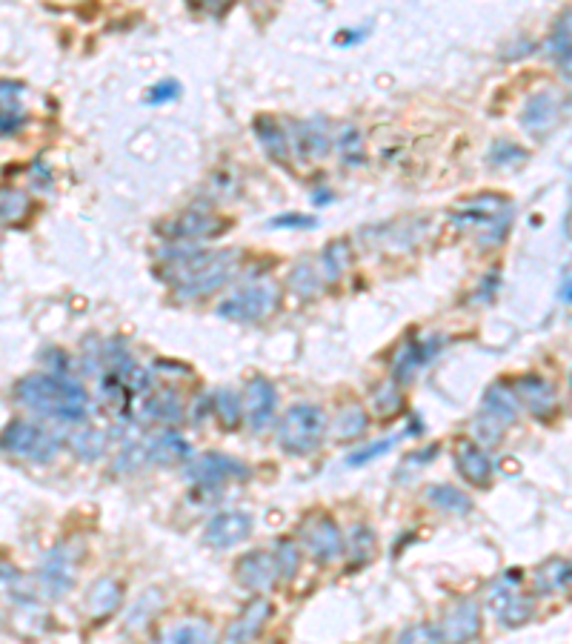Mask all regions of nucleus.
Masks as SVG:
<instances>
[{"mask_svg": "<svg viewBox=\"0 0 572 644\" xmlns=\"http://www.w3.org/2000/svg\"><path fill=\"white\" fill-rule=\"evenodd\" d=\"M275 413H278V390H275V384L264 375H255L244 390V418L249 430L264 433L266 427L275 421Z\"/></svg>", "mask_w": 572, "mask_h": 644, "instance_id": "nucleus-12", "label": "nucleus"}, {"mask_svg": "<svg viewBox=\"0 0 572 644\" xmlns=\"http://www.w3.org/2000/svg\"><path fill=\"white\" fill-rule=\"evenodd\" d=\"M527 161V149L512 141H495L490 149V167H515Z\"/></svg>", "mask_w": 572, "mask_h": 644, "instance_id": "nucleus-36", "label": "nucleus"}, {"mask_svg": "<svg viewBox=\"0 0 572 644\" xmlns=\"http://www.w3.org/2000/svg\"><path fill=\"white\" fill-rule=\"evenodd\" d=\"M15 398L26 410L41 416L58 418L66 424H78L86 416L89 395L72 375L32 373L15 384Z\"/></svg>", "mask_w": 572, "mask_h": 644, "instance_id": "nucleus-2", "label": "nucleus"}, {"mask_svg": "<svg viewBox=\"0 0 572 644\" xmlns=\"http://www.w3.org/2000/svg\"><path fill=\"white\" fill-rule=\"evenodd\" d=\"M152 644H215L212 639V627L201 619H189V622L166 624L164 630L152 639Z\"/></svg>", "mask_w": 572, "mask_h": 644, "instance_id": "nucleus-26", "label": "nucleus"}, {"mask_svg": "<svg viewBox=\"0 0 572 644\" xmlns=\"http://www.w3.org/2000/svg\"><path fill=\"white\" fill-rule=\"evenodd\" d=\"M212 413L226 430H235V427H241V421H246L241 395L232 393V390H218L212 395Z\"/></svg>", "mask_w": 572, "mask_h": 644, "instance_id": "nucleus-31", "label": "nucleus"}, {"mask_svg": "<svg viewBox=\"0 0 572 644\" xmlns=\"http://www.w3.org/2000/svg\"><path fill=\"white\" fill-rule=\"evenodd\" d=\"M364 38H367V32L347 29V32H338V35H335V43H338V46H352V43H361Z\"/></svg>", "mask_w": 572, "mask_h": 644, "instance_id": "nucleus-46", "label": "nucleus"}, {"mask_svg": "<svg viewBox=\"0 0 572 644\" xmlns=\"http://www.w3.org/2000/svg\"><path fill=\"white\" fill-rule=\"evenodd\" d=\"M481 607L475 599H458L441 619L444 644H470L481 636Z\"/></svg>", "mask_w": 572, "mask_h": 644, "instance_id": "nucleus-13", "label": "nucleus"}, {"mask_svg": "<svg viewBox=\"0 0 572 644\" xmlns=\"http://www.w3.org/2000/svg\"><path fill=\"white\" fill-rule=\"evenodd\" d=\"M224 229L226 221L221 215H215V212H209L204 207H189L184 212H178L175 218H166L164 224L158 227V232L169 241L195 244V241H209V238L224 235Z\"/></svg>", "mask_w": 572, "mask_h": 644, "instance_id": "nucleus-8", "label": "nucleus"}, {"mask_svg": "<svg viewBox=\"0 0 572 644\" xmlns=\"http://www.w3.org/2000/svg\"><path fill=\"white\" fill-rule=\"evenodd\" d=\"M275 304H278V292L272 284H252V287H244L235 295H229L226 301H221L215 312L226 321H235V324H252V321L266 318L275 310Z\"/></svg>", "mask_w": 572, "mask_h": 644, "instance_id": "nucleus-9", "label": "nucleus"}, {"mask_svg": "<svg viewBox=\"0 0 572 644\" xmlns=\"http://www.w3.org/2000/svg\"><path fill=\"white\" fill-rule=\"evenodd\" d=\"M255 135H258V141L264 146V152L275 161V164H281L286 167V161H289V149H292V141H289V132H286V126H281L272 115H258L255 118Z\"/></svg>", "mask_w": 572, "mask_h": 644, "instance_id": "nucleus-24", "label": "nucleus"}, {"mask_svg": "<svg viewBox=\"0 0 572 644\" xmlns=\"http://www.w3.org/2000/svg\"><path fill=\"white\" fill-rule=\"evenodd\" d=\"M81 559L83 553L72 541H63V544L52 547L46 553L41 573H38V582H41L43 593L49 599H63L75 587V570H78V561Z\"/></svg>", "mask_w": 572, "mask_h": 644, "instance_id": "nucleus-7", "label": "nucleus"}, {"mask_svg": "<svg viewBox=\"0 0 572 644\" xmlns=\"http://www.w3.org/2000/svg\"><path fill=\"white\" fill-rule=\"evenodd\" d=\"M535 587L541 593H561L572 587V561L547 559L535 570Z\"/></svg>", "mask_w": 572, "mask_h": 644, "instance_id": "nucleus-29", "label": "nucleus"}, {"mask_svg": "<svg viewBox=\"0 0 572 644\" xmlns=\"http://www.w3.org/2000/svg\"><path fill=\"white\" fill-rule=\"evenodd\" d=\"M438 344H441L438 338H427V341H407V344L398 350L395 364H392V375H395V381H409L412 375L418 373V370L427 364L432 355L441 350Z\"/></svg>", "mask_w": 572, "mask_h": 644, "instance_id": "nucleus-23", "label": "nucleus"}, {"mask_svg": "<svg viewBox=\"0 0 572 644\" xmlns=\"http://www.w3.org/2000/svg\"><path fill=\"white\" fill-rule=\"evenodd\" d=\"M146 458L149 464H178V461H192V447L184 436L178 433H161V436L146 441Z\"/></svg>", "mask_w": 572, "mask_h": 644, "instance_id": "nucleus-25", "label": "nucleus"}, {"mask_svg": "<svg viewBox=\"0 0 572 644\" xmlns=\"http://www.w3.org/2000/svg\"><path fill=\"white\" fill-rule=\"evenodd\" d=\"M555 121H558V101L550 92L532 95L530 101L524 104V109H521V126L535 138H544L555 126Z\"/></svg>", "mask_w": 572, "mask_h": 644, "instance_id": "nucleus-22", "label": "nucleus"}, {"mask_svg": "<svg viewBox=\"0 0 572 644\" xmlns=\"http://www.w3.org/2000/svg\"><path fill=\"white\" fill-rule=\"evenodd\" d=\"M249 476H252V470L244 461L224 456V453H204L186 464V478L195 487H206V490H218L226 481H246Z\"/></svg>", "mask_w": 572, "mask_h": 644, "instance_id": "nucleus-10", "label": "nucleus"}, {"mask_svg": "<svg viewBox=\"0 0 572 644\" xmlns=\"http://www.w3.org/2000/svg\"><path fill=\"white\" fill-rule=\"evenodd\" d=\"M335 436L341 438V441H352V438H361L367 433L369 427V418L367 410L364 407H358V404H349L344 407L338 416H335Z\"/></svg>", "mask_w": 572, "mask_h": 644, "instance_id": "nucleus-32", "label": "nucleus"}, {"mask_svg": "<svg viewBox=\"0 0 572 644\" xmlns=\"http://www.w3.org/2000/svg\"><path fill=\"white\" fill-rule=\"evenodd\" d=\"M249 533H252V516L249 513H244V510H224V513L209 519L204 530V541L209 547L226 550V547H235V544L249 539Z\"/></svg>", "mask_w": 572, "mask_h": 644, "instance_id": "nucleus-14", "label": "nucleus"}, {"mask_svg": "<svg viewBox=\"0 0 572 644\" xmlns=\"http://www.w3.org/2000/svg\"><path fill=\"white\" fill-rule=\"evenodd\" d=\"M490 607L495 610V616L501 619L504 627H518V624L530 622L535 602H532L530 596H524V593H515L512 584L504 579V582H498L492 587Z\"/></svg>", "mask_w": 572, "mask_h": 644, "instance_id": "nucleus-16", "label": "nucleus"}, {"mask_svg": "<svg viewBox=\"0 0 572 644\" xmlns=\"http://www.w3.org/2000/svg\"><path fill=\"white\" fill-rule=\"evenodd\" d=\"M289 287L298 292V295L309 298V295H315V292L321 290V278L315 275V270L309 264H298L292 270V275H289Z\"/></svg>", "mask_w": 572, "mask_h": 644, "instance_id": "nucleus-40", "label": "nucleus"}, {"mask_svg": "<svg viewBox=\"0 0 572 644\" xmlns=\"http://www.w3.org/2000/svg\"><path fill=\"white\" fill-rule=\"evenodd\" d=\"M29 209H32V201H29L26 192H21V189L15 187L3 189V224L18 227L23 218L29 215Z\"/></svg>", "mask_w": 572, "mask_h": 644, "instance_id": "nucleus-34", "label": "nucleus"}, {"mask_svg": "<svg viewBox=\"0 0 572 644\" xmlns=\"http://www.w3.org/2000/svg\"><path fill=\"white\" fill-rule=\"evenodd\" d=\"M455 464L461 476L475 487H490L492 481V458L484 453V447L472 438H461L455 447Z\"/></svg>", "mask_w": 572, "mask_h": 644, "instance_id": "nucleus-18", "label": "nucleus"}, {"mask_svg": "<svg viewBox=\"0 0 572 644\" xmlns=\"http://www.w3.org/2000/svg\"><path fill=\"white\" fill-rule=\"evenodd\" d=\"M518 413H521V401H518V395L512 390V384L495 381V384L487 387L484 404H481V416L498 421L501 427H510L512 421L518 418Z\"/></svg>", "mask_w": 572, "mask_h": 644, "instance_id": "nucleus-20", "label": "nucleus"}, {"mask_svg": "<svg viewBox=\"0 0 572 644\" xmlns=\"http://www.w3.org/2000/svg\"><path fill=\"white\" fill-rule=\"evenodd\" d=\"M12 89L15 86L9 84V81H3V118H0V132H3V138H9V135H18V129L23 126V109L18 106V95H12Z\"/></svg>", "mask_w": 572, "mask_h": 644, "instance_id": "nucleus-33", "label": "nucleus"}, {"mask_svg": "<svg viewBox=\"0 0 572 644\" xmlns=\"http://www.w3.org/2000/svg\"><path fill=\"white\" fill-rule=\"evenodd\" d=\"M289 141L298 149L301 158H321L327 155L332 146V135H329L327 121H304V124H292L289 129Z\"/></svg>", "mask_w": 572, "mask_h": 644, "instance_id": "nucleus-19", "label": "nucleus"}, {"mask_svg": "<svg viewBox=\"0 0 572 644\" xmlns=\"http://www.w3.org/2000/svg\"><path fill=\"white\" fill-rule=\"evenodd\" d=\"M349 264V247L347 241H335V244H329L327 255H324V267H327V281H335L344 267Z\"/></svg>", "mask_w": 572, "mask_h": 644, "instance_id": "nucleus-43", "label": "nucleus"}, {"mask_svg": "<svg viewBox=\"0 0 572 644\" xmlns=\"http://www.w3.org/2000/svg\"><path fill=\"white\" fill-rule=\"evenodd\" d=\"M552 61L561 66V72L572 78V12H564L555 29H552L550 41H547Z\"/></svg>", "mask_w": 572, "mask_h": 644, "instance_id": "nucleus-27", "label": "nucleus"}, {"mask_svg": "<svg viewBox=\"0 0 572 644\" xmlns=\"http://www.w3.org/2000/svg\"><path fill=\"white\" fill-rule=\"evenodd\" d=\"M238 264V252L215 250H169L161 255L155 272L161 275L181 298H201L232 278Z\"/></svg>", "mask_w": 572, "mask_h": 644, "instance_id": "nucleus-1", "label": "nucleus"}, {"mask_svg": "<svg viewBox=\"0 0 572 644\" xmlns=\"http://www.w3.org/2000/svg\"><path fill=\"white\" fill-rule=\"evenodd\" d=\"M72 450L83 458H98L106 450V438L101 433H95V430H86V433L72 436Z\"/></svg>", "mask_w": 572, "mask_h": 644, "instance_id": "nucleus-42", "label": "nucleus"}, {"mask_svg": "<svg viewBox=\"0 0 572 644\" xmlns=\"http://www.w3.org/2000/svg\"><path fill=\"white\" fill-rule=\"evenodd\" d=\"M327 436V413L315 404H292L278 424V447L289 456L315 453Z\"/></svg>", "mask_w": 572, "mask_h": 644, "instance_id": "nucleus-4", "label": "nucleus"}, {"mask_svg": "<svg viewBox=\"0 0 572 644\" xmlns=\"http://www.w3.org/2000/svg\"><path fill=\"white\" fill-rule=\"evenodd\" d=\"M561 298H564V301H570V304H572V281H567V284L561 287Z\"/></svg>", "mask_w": 572, "mask_h": 644, "instance_id": "nucleus-47", "label": "nucleus"}, {"mask_svg": "<svg viewBox=\"0 0 572 644\" xmlns=\"http://www.w3.org/2000/svg\"><path fill=\"white\" fill-rule=\"evenodd\" d=\"M395 644H444V636H441V627L438 624H409L407 630L398 636Z\"/></svg>", "mask_w": 572, "mask_h": 644, "instance_id": "nucleus-37", "label": "nucleus"}, {"mask_svg": "<svg viewBox=\"0 0 572 644\" xmlns=\"http://www.w3.org/2000/svg\"><path fill=\"white\" fill-rule=\"evenodd\" d=\"M3 450L9 456L46 464V461H52V456L58 453V441L49 436L43 427H38V424L18 418V421L6 424V430H3Z\"/></svg>", "mask_w": 572, "mask_h": 644, "instance_id": "nucleus-6", "label": "nucleus"}, {"mask_svg": "<svg viewBox=\"0 0 572 644\" xmlns=\"http://www.w3.org/2000/svg\"><path fill=\"white\" fill-rule=\"evenodd\" d=\"M235 579L244 584L246 590L255 593H269L281 579V564L275 559V550H249L246 556L235 564Z\"/></svg>", "mask_w": 572, "mask_h": 644, "instance_id": "nucleus-11", "label": "nucleus"}, {"mask_svg": "<svg viewBox=\"0 0 572 644\" xmlns=\"http://www.w3.org/2000/svg\"><path fill=\"white\" fill-rule=\"evenodd\" d=\"M512 390L518 395V401L535 418H550L555 413V407H558V398H555L552 387L541 375H521V378H515Z\"/></svg>", "mask_w": 572, "mask_h": 644, "instance_id": "nucleus-17", "label": "nucleus"}, {"mask_svg": "<svg viewBox=\"0 0 572 644\" xmlns=\"http://www.w3.org/2000/svg\"><path fill=\"white\" fill-rule=\"evenodd\" d=\"M272 616V602L266 596H255L252 602H246V607L229 622L224 633V644H249L252 639H258V633L264 630L266 622Z\"/></svg>", "mask_w": 572, "mask_h": 644, "instance_id": "nucleus-15", "label": "nucleus"}, {"mask_svg": "<svg viewBox=\"0 0 572 644\" xmlns=\"http://www.w3.org/2000/svg\"><path fill=\"white\" fill-rule=\"evenodd\" d=\"M298 536L304 541L309 556L318 564H335V561L344 559V553H347V541L341 536L335 519L327 516V513H315V516L304 519Z\"/></svg>", "mask_w": 572, "mask_h": 644, "instance_id": "nucleus-5", "label": "nucleus"}, {"mask_svg": "<svg viewBox=\"0 0 572 644\" xmlns=\"http://www.w3.org/2000/svg\"><path fill=\"white\" fill-rule=\"evenodd\" d=\"M86 613L92 619H109L118 607L123 604V584L115 576H103L98 582H92V587L86 590Z\"/></svg>", "mask_w": 572, "mask_h": 644, "instance_id": "nucleus-21", "label": "nucleus"}, {"mask_svg": "<svg viewBox=\"0 0 572 644\" xmlns=\"http://www.w3.org/2000/svg\"><path fill=\"white\" fill-rule=\"evenodd\" d=\"M515 207L504 195H475L467 204L452 209V221L472 232L481 247H498L507 241Z\"/></svg>", "mask_w": 572, "mask_h": 644, "instance_id": "nucleus-3", "label": "nucleus"}, {"mask_svg": "<svg viewBox=\"0 0 572 644\" xmlns=\"http://www.w3.org/2000/svg\"><path fill=\"white\" fill-rule=\"evenodd\" d=\"M427 501L435 510L452 513V516H467L472 510L470 496H467L464 490L452 487V484H432L427 490Z\"/></svg>", "mask_w": 572, "mask_h": 644, "instance_id": "nucleus-28", "label": "nucleus"}, {"mask_svg": "<svg viewBox=\"0 0 572 644\" xmlns=\"http://www.w3.org/2000/svg\"><path fill=\"white\" fill-rule=\"evenodd\" d=\"M375 556V536L369 527H355L352 530V564L361 567Z\"/></svg>", "mask_w": 572, "mask_h": 644, "instance_id": "nucleus-39", "label": "nucleus"}, {"mask_svg": "<svg viewBox=\"0 0 572 644\" xmlns=\"http://www.w3.org/2000/svg\"><path fill=\"white\" fill-rule=\"evenodd\" d=\"M275 559L281 564V579L289 582V579H295V573H298V567H301V550H298V544L295 541H275Z\"/></svg>", "mask_w": 572, "mask_h": 644, "instance_id": "nucleus-35", "label": "nucleus"}, {"mask_svg": "<svg viewBox=\"0 0 572 644\" xmlns=\"http://www.w3.org/2000/svg\"><path fill=\"white\" fill-rule=\"evenodd\" d=\"M318 221L312 218V215H295V212H286V215H278V218H272V227L278 229H307L315 227Z\"/></svg>", "mask_w": 572, "mask_h": 644, "instance_id": "nucleus-44", "label": "nucleus"}, {"mask_svg": "<svg viewBox=\"0 0 572 644\" xmlns=\"http://www.w3.org/2000/svg\"><path fill=\"white\" fill-rule=\"evenodd\" d=\"M398 438L401 436H389V438H381V441H372V444H367V447H361V450H355L352 456L347 458L349 467H364V464H369L372 458L378 456H387L389 450L398 444Z\"/></svg>", "mask_w": 572, "mask_h": 644, "instance_id": "nucleus-38", "label": "nucleus"}, {"mask_svg": "<svg viewBox=\"0 0 572 644\" xmlns=\"http://www.w3.org/2000/svg\"><path fill=\"white\" fill-rule=\"evenodd\" d=\"M398 407H401V393H395V390L384 387L381 393L375 395V410H378L381 416H392Z\"/></svg>", "mask_w": 572, "mask_h": 644, "instance_id": "nucleus-45", "label": "nucleus"}, {"mask_svg": "<svg viewBox=\"0 0 572 644\" xmlns=\"http://www.w3.org/2000/svg\"><path fill=\"white\" fill-rule=\"evenodd\" d=\"M181 92H184V89H181V81H175V78H164V81H158V84L146 92V104L149 106L172 104V101H178V98H181Z\"/></svg>", "mask_w": 572, "mask_h": 644, "instance_id": "nucleus-41", "label": "nucleus"}, {"mask_svg": "<svg viewBox=\"0 0 572 644\" xmlns=\"http://www.w3.org/2000/svg\"><path fill=\"white\" fill-rule=\"evenodd\" d=\"M143 416L152 418V421H161V424H175V421L184 418V401L178 398L175 390H155L146 401Z\"/></svg>", "mask_w": 572, "mask_h": 644, "instance_id": "nucleus-30", "label": "nucleus"}]
</instances>
